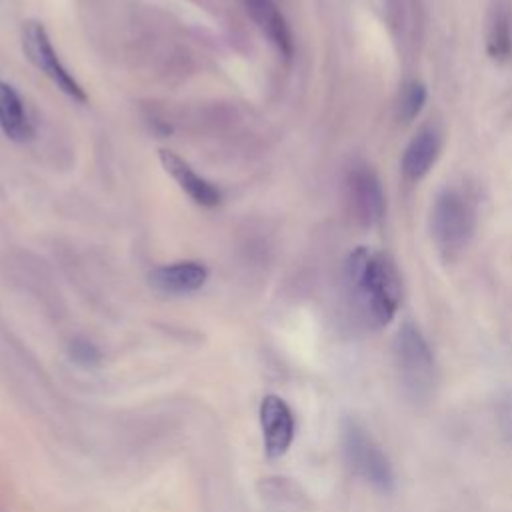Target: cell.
Segmentation results:
<instances>
[{"label": "cell", "mask_w": 512, "mask_h": 512, "mask_svg": "<svg viewBox=\"0 0 512 512\" xmlns=\"http://www.w3.org/2000/svg\"><path fill=\"white\" fill-rule=\"evenodd\" d=\"M348 294L372 328L386 326L400 304L402 282L394 260L384 252H372L366 246L354 248L344 264Z\"/></svg>", "instance_id": "1"}, {"label": "cell", "mask_w": 512, "mask_h": 512, "mask_svg": "<svg viewBox=\"0 0 512 512\" xmlns=\"http://www.w3.org/2000/svg\"><path fill=\"white\" fill-rule=\"evenodd\" d=\"M394 360L404 392L420 402L428 400L436 386L434 354L414 324H404L394 340Z\"/></svg>", "instance_id": "2"}, {"label": "cell", "mask_w": 512, "mask_h": 512, "mask_svg": "<svg viewBox=\"0 0 512 512\" xmlns=\"http://www.w3.org/2000/svg\"><path fill=\"white\" fill-rule=\"evenodd\" d=\"M432 238L446 258L458 256L470 242L476 226V212L470 198L456 190L446 188L438 194L430 214Z\"/></svg>", "instance_id": "3"}, {"label": "cell", "mask_w": 512, "mask_h": 512, "mask_svg": "<svg viewBox=\"0 0 512 512\" xmlns=\"http://www.w3.org/2000/svg\"><path fill=\"white\" fill-rule=\"evenodd\" d=\"M342 448L348 466L356 476L380 492L394 488V470L372 434L356 418L342 422Z\"/></svg>", "instance_id": "4"}, {"label": "cell", "mask_w": 512, "mask_h": 512, "mask_svg": "<svg viewBox=\"0 0 512 512\" xmlns=\"http://www.w3.org/2000/svg\"><path fill=\"white\" fill-rule=\"evenodd\" d=\"M344 188L352 218L364 228L378 226L386 214V198L374 168L366 162L352 164L346 174Z\"/></svg>", "instance_id": "5"}, {"label": "cell", "mask_w": 512, "mask_h": 512, "mask_svg": "<svg viewBox=\"0 0 512 512\" xmlns=\"http://www.w3.org/2000/svg\"><path fill=\"white\" fill-rule=\"evenodd\" d=\"M22 46L30 62L44 72L64 94H68L72 100L86 102V94L82 86L76 82V78L66 70V66L60 62L56 50L52 48L50 36L42 22L28 20L22 30Z\"/></svg>", "instance_id": "6"}, {"label": "cell", "mask_w": 512, "mask_h": 512, "mask_svg": "<svg viewBox=\"0 0 512 512\" xmlns=\"http://www.w3.org/2000/svg\"><path fill=\"white\" fill-rule=\"evenodd\" d=\"M260 428L270 458H278L290 448L294 438V416L280 396H264L260 404Z\"/></svg>", "instance_id": "7"}, {"label": "cell", "mask_w": 512, "mask_h": 512, "mask_svg": "<svg viewBox=\"0 0 512 512\" xmlns=\"http://www.w3.org/2000/svg\"><path fill=\"white\" fill-rule=\"evenodd\" d=\"M208 280V268L196 260L162 264L148 274L152 288L164 294H188L202 288Z\"/></svg>", "instance_id": "8"}, {"label": "cell", "mask_w": 512, "mask_h": 512, "mask_svg": "<svg viewBox=\"0 0 512 512\" xmlns=\"http://www.w3.org/2000/svg\"><path fill=\"white\" fill-rule=\"evenodd\" d=\"M160 156V164L162 168L176 180V184L200 206L212 208L220 202V190L208 182L206 178H202L200 174H196L190 164L186 160H182L178 154H174L172 150H158Z\"/></svg>", "instance_id": "9"}, {"label": "cell", "mask_w": 512, "mask_h": 512, "mask_svg": "<svg viewBox=\"0 0 512 512\" xmlns=\"http://www.w3.org/2000/svg\"><path fill=\"white\" fill-rule=\"evenodd\" d=\"M442 148V136L436 128H422L406 146L402 154V174L410 182L424 178L434 166Z\"/></svg>", "instance_id": "10"}, {"label": "cell", "mask_w": 512, "mask_h": 512, "mask_svg": "<svg viewBox=\"0 0 512 512\" xmlns=\"http://www.w3.org/2000/svg\"><path fill=\"white\" fill-rule=\"evenodd\" d=\"M246 10L250 12L252 20L258 24V28L268 36V40L278 48V52L284 58H290L294 52V42L290 28L276 6L274 0H244Z\"/></svg>", "instance_id": "11"}, {"label": "cell", "mask_w": 512, "mask_h": 512, "mask_svg": "<svg viewBox=\"0 0 512 512\" xmlns=\"http://www.w3.org/2000/svg\"><path fill=\"white\" fill-rule=\"evenodd\" d=\"M0 128L14 142H26L34 136L22 98L6 82H0Z\"/></svg>", "instance_id": "12"}, {"label": "cell", "mask_w": 512, "mask_h": 512, "mask_svg": "<svg viewBox=\"0 0 512 512\" xmlns=\"http://www.w3.org/2000/svg\"><path fill=\"white\" fill-rule=\"evenodd\" d=\"M486 50L490 58L504 62L512 58V10L496 6L490 14L486 28Z\"/></svg>", "instance_id": "13"}, {"label": "cell", "mask_w": 512, "mask_h": 512, "mask_svg": "<svg viewBox=\"0 0 512 512\" xmlns=\"http://www.w3.org/2000/svg\"><path fill=\"white\" fill-rule=\"evenodd\" d=\"M424 102H426V86L420 80H410L408 84L402 86L398 94V104H396L398 118L402 122L414 120L424 108Z\"/></svg>", "instance_id": "14"}, {"label": "cell", "mask_w": 512, "mask_h": 512, "mask_svg": "<svg viewBox=\"0 0 512 512\" xmlns=\"http://www.w3.org/2000/svg\"><path fill=\"white\" fill-rule=\"evenodd\" d=\"M70 358L84 368H92L100 362V350L86 338H74L70 342Z\"/></svg>", "instance_id": "15"}]
</instances>
